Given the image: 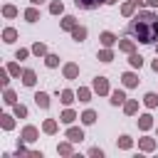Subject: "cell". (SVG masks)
I'll list each match as a JSON object with an SVG mask.
<instances>
[{
    "label": "cell",
    "mask_w": 158,
    "mask_h": 158,
    "mask_svg": "<svg viewBox=\"0 0 158 158\" xmlns=\"http://www.w3.org/2000/svg\"><path fill=\"white\" fill-rule=\"evenodd\" d=\"M126 32H128V37H133V40L141 42V44H153V42H158V15L151 12V10L136 12V17L128 22Z\"/></svg>",
    "instance_id": "1"
},
{
    "label": "cell",
    "mask_w": 158,
    "mask_h": 158,
    "mask_svg": "<svg viewBox=\"0 0 158 158\" xmlns=\"http://www.w3.org/2000/svg\"><path fill=\"white\" fill-rule=\"evenodd\" d=\"M91 89H94V94H99V96H109L111 94V86H109V79L106 77H94V81H91Z\"/></svg>",
    "instance_id": "2"
},
{
    "label": "cell",
    "mask_w": 158,
    "mask_h": 158,
    "mask_svg": "<svg viewBox=\"0 0 158 158\" xmlns=\"http://www.w3.org/2000/svg\"><path fill=\"white\" fill-rule=\"evenodd\" d=\"M20 138H22L25 143H35V141L40 138V128H37V126H32V123H27V126L20 131Z\"/></svg>",
    "instance_id": "3"
},
{
    "label": "cell",
    "mask_w": 158,
    "mask_h": 158,
    "mask_svg": "<svg viewBox=\"0 0 158 158\" xmlns=\"http://www.w3.org/2000/svg\"><path fill=\"white\" fill-rule=\"evenodd\" d=\"M64 136H67L69 141H74V143H81V141H84V128H81V126H74V123H72V126H67Z\"/></svg>",
    "instance_id": "4"
},
{
    "label": "cell",
    "mask_w": 158,
    "mask_h": 158,
    "mask_svg": "<svg viewBox=\"0 0 158 158\" xmlns=\"http://www.w3.org/2000/svg\"><path fill=\"white\" fill-rule=\"evenodd\" d=\"M138 81H141V79H138L136 72H123V74H121V84H123V89H136Z\"/></svg>",
    "instance_id": "5"
},
{
    "label": "cell",
    "mask_w": 158,
    "mask_h": 158,
    "mask_svg": "<svg viewBox=\"0 0 158 158\" xmlns=\"http://www.w3.org/2000/svg\"><path fill=\"white\" fill-rule=\"evenodd\" d=\"M156 148H158L156 138H151V136H141V138H138V151H143V153H153Z\"/></svg>",
    "instance_id": "6"
},
{
    "label": "cell",
    "mask_w": 158,
    "mask_h": 158,
    "mask_svg": "<svg viewBox=\"0 0 158 158\" xmlns=\"http://www.w3.org/2000/svg\"><path fill=\"white\" fill-rule=\"evenodd\" d=\"M62 74H64V79H77V77H79V64H77V62L62 64Z\"/></svg>",
    "instance_id": "7"
},
{
    "label": "cell",
    "mask_w": 158,
    "mask_h": 158,
    "mask_svg": "<svg viewBox=\"0 0 158 158\" xmlns=\"http://www.w3.org/2000/svg\"><path fill=\"white\" fill-rule=\"evenodd\" d=\"M99 42H101V47H114V44H118V37H116L114 32L104 30V32L99 35Z\"/></svg>",
    "instance_id": "8"
},
{
    "label": "cell",
    "mask_w": 158,
    "mask_h": 158,
    "mask_svg": "<svg viewBox=\"0 0 158 158\" xmlns=\"http://www.w3.org/2000/svg\"><path fill=\"white\" fill-rule=\"evenodd\" d=\"M109 96H111V99H109L111 106H123V104H126V91H123V89H111Z\"/></svg>",
    "instance_id": "9"
},
{
    "label": "cell",
    "mask_w": 158,
    "mask_h": 158,
    "mask_svg": "<svg viewBox=\"0 0 158 158\" xmlns=\"http://www.w3.org/2000/svg\"><path fill=\"white\" fill-rule=\"evenodd\" d=\"M79 10H96L99 5H106V0H74Z\"/></svg>",
    "instance_id": "10"
},
{
    "label": "cell",
    "mask_w": 158,
    "mask_h": 158,
    "mask_svg": "<svg viewBox=\"0 0 158 158\" xmlns=\"http://www.w3.org/2000/svg\"><path fill=\"white\" fill-rule=\"evenodd\" d=\"M20 79H22L25 86H35V84H37V74H35V69H30V67L22 69V77H20Z\"/></svg>",
    "instance_id": "11"
},
{
    "label": "cell",
    "mask_w": 158,
    "mask_h": 158,
    "mask_svg": "<svg viewBox=\"0 0 158 158\" xmlns=\"http://www.w3.org/2000/svg\"><path fill=\"white\" fill-rule=\"evenodd\" d=\"M77 118H79V116H77V111H74V109H69V106H67V109H64V111L59 114V121H62L64 126H72V123H74Z\"/></svg>",
    "instance_id": "12"
},
{
    "label": "cell",
    "mask_w": 158,
    "mask_h": 158,
    "mask_svg": "<svg viewBox=\"0 0 158 158\" xmlns=\"http://www.w3.org/2000/svg\"><path fill=\"white\" fill-rule=\"evenodd\" d=\"M136 123H138V128H141L143 133H148V131L153 128V116H151V114H141Z\"/></svg>",
    "instance_id": "13"
},
{
    "label": "cell",
    "mask_w": 158,
    "mask_h": 158,
    "mask_svg": "<svg viewBox=\"0 0 158 158\" xmlns=\"http://www.w3.org/2000/svg\"><path fill=\"white\" fill-rule=\"evenodd\" d=\"M57 153L59 156H74V141H69V138L67 141H59L57 143Z\"/></svg>",
    "instance_id": "14"
},
{
    "label": "cell",
    "mask_w": 158,
    "mask_h": 158,
    "mask_svg": "<svg viewBox=\"0 0 158 158\" xmlns=\"http://www.w3.org/2000/svg\"><path fill=\"white\" fill-rule=\"evenodd\" d=\"M118 52H123V54H131V52H136V40H128V37L118 40Z\"/></svg>",
    "instance_id": "15"
},
{
    "label": "cell",
    "mask_w": 158,
    "mask_h": 158,
    "mask_svg": "<svg viewBox=\"0 0 158 158\" xmlns=\"http://www.w3.org/2000/svg\"><path fill=\"white\" fill-rule=\"evenodd\" d=\"M59 101H62L64 106H72V104L77 101V91H72V89H62V91H59Z\"/></svg>",
    "instance_id": "16"
},
{
    "label": "cell",
    "mask_w": 158,
    "mask_h": 158,
    "mask_svg": "<svg viewBox=\"0 0 158 158\" xmlns=\"http://www.w3.org/2000/svg\"><path fill=\"white\" fill-rule=\"evenodd\" d=\"M42 131H44L47 136H54V133L59 131V123H57V118H44V121H42Z\"/></svg>",
    "instance_id": "17"
},
{
    "label": "cell",
    "mask_w": 158,
    "mask_h": 158,
    "mask_svg": "<svg viewBox=\"0 0 158 158\" xmlns=\"http://www.w3.org/2000/svg\"><path fill=\"white\" fill-rule=\"evenodd\" d=\"M77 25H79V22H77V17H74V15H64V17H62V22H59V27H62L64 32H72Z\"/></svg>",
    "instance_id": "18"
},
{
    "label": "cell",
    "mask_w": 158,
    "mask_h": 158,
    "mask_svg": "<svg viewBox=\"0 0 158 158\" xmlns=\"http://www.w3.org/2000/svg\"><path fill=\"white\" fill-rule=\"evenodd\" d=\"M86 37H89V30H86L84 25H77V27L72 30V40H74V42H84Z\"/></svg>",
    "instance_id": "19"
},
{
    "label": "cell",
    "mask_w": 158,
    "mask_h": 158,
    "mask_svg": "<svg viewBox=\"0 0 158 158\" xmlns=\"http://www.w3.org/2000/svg\"><path fill=\"white\" fill-rule=\"evenodd\" d=\"M114 57H116V54H114V49H111V47H104V49H99V52H96V59H99V62H104V64L114 62Z\"/></svg>",
    "instance_id": "20"
},
{
    "label": "cell",
    "mask_w": 158,
    "mask_h": 158,
    "mask_svg": "<svg viewBox=\"0 0 158 158\" xmlns=\"http://www.w3.org/2000/svg\"><path fill=\"white\" fill-rule=\"evenodd\" d=\"M91 94H94L91 86H79V89H77V99H79L81 104H89V101H91Z\"/></svg>",
    "instance_id": "21"
},
{
    "label": "cell",
    "mask_w": 158,
    "mask_h": 158,
    "mask_svg": "<svg viewBox=\"0 0 158 158\" xmlns=\"http://www.w3.org/2000/svg\"><path fill=\"white\" fill-rule=\"evenodd\" d=\"M15 114H2L0 116V126H2V131H12L15 128Z\"/></svg>",
    "instance_id": "22"
},
{
    "label": "cell",
    "mask_w": 158,
    "mask_h": 158,
    "mask_svg": "<svg viewBox=\"0 0 158 158\" xmlns=\"http://www.w3.org/2000/svg\"><path fill=\"white\" fill-rule=\"evenodd\" d=\"M116 146H118L121 151H131V148H133V138H131L128 133H121V136L116 138Z\"/></svg>",
    "instance_id": "23"
},
{
    "label": "cell",
    "mask_w": 158,
    "mask_h": 158,
    "mask_svg": "<svg viewBox=\"0 0 158 158\" xmlns=\"http://www.w3.org/2000/svg\"><path fill=\"white\" fill-rule=\"evenodd\" d=\"M136 10H138V2H136V0H126V2L121 5V15H123V17L136 15Z\"/></svg>",
    "instance_id": "24"
},
{
    "label": "cell",
    "mask_w": 158,
    "mask_h": 158,
    "mask_svg": "<svg viewBox=\"0 0 158 158\" xmlns=\"http://www.w3.org/2000/svg\"><path fill=\"white\" fill-rule=\"evenodd\" d=\"M79 118H81V123H84V126H91V123H96V118H99V114H96L94 109H86V111H84V114H81Z\"/></svg>",
    "instance_id": "25"
},
{
    "label": "cell",
    "mask_w": 158,
    "mask_h": 158,
    "mask_svg": "<svg viewBox=\"0 0 158 158\" xmlns=\"http://www.w3.org/2000/svg\"><path fill=\"white\" fill-rule=\"evenodd\" d=\"M35 104H37L40 109H49V94H47V91H37V94H35Z\"/></svg>",
    "instance_id": "26"
},
{
    "label": "cell",
    "mask_w": 158,
    "mask_h": 158,
    "mask_svg": "<svg viewBox=\"0 0 158 158\" xmlns=\"http://www.w3.org/2000/svg\"><path fill=\"white\" fill-rule=\"evenodd\" d=\"M123 114H126V116H136V114H138V101H136V99H126Z\"/></svg>",
    "instance_id": "27"
},
{
    "label": "cell",
    "mask_w": 158,
    "mask_h": 158,
    "mask_svg": "<svg viewBox=\"0 0 158 158\" xmlns=\"http://www.w3.org/2000/svg\"><path fill=\"white\" fill-rule=\"evenodd\" d=\"M143 106H146V109H156V106H158V94H156V91L143 94Z\"/></svg>",
    "instance_id": "28"
},
{
    "label": "cell",
    "mask_w": 158,
    "mask_h": 158,
    "mask_svg": "<svg viewBox=\"0 0 158 158\" xmlns=\"http://www.w3.org/2000/svg\"><path fill=\"white\" fill-rule=\"evenodd\" d=\"M22 15H25V20H27V22H37V20H40V10H37V5H30Z\"/></svg>",
    "instance_id": "29"
},
{
    "label": "cell",
    "mask_w": 158,
    "mask_h": 158,
    "mask_svg": "<svg viewBox=\"0 0 158 158\" xmlns=\"http://www.w3.org/2000/svg\"><path fill=\"white\" fill-rule=\"evenodd\" d=\"M15 40H17V30H15V27H5V30H2V42H5V44H12Z\"/></svg>",
    "instance_id": "30"
},
{
    "label": "cell",
    "mask_w": 158,
    "mask_h": 158,
    "mask_svg": "<svg viewBox=\"0 0 158 158\" xmlns=\"http://www.w3.org/2000/svg\"><path fill=\"white\" fill-rule=\"evenodd\" d=\"M30 49H32V54H35V57H42V59H44V57L49 54V52H47V44H44V42H35V44H32Z\"/></svg>",
    "instance_id": "31"
},
{
    "label": "cell",
    "mask_w": 158,
    "mask_h": 158,
    "mask_svg": "<svg viewBox=\"0 0 158 158\" xmlns=\"http://www.w3.org/2000/svg\"><path fill=\"white\" fill-rule=\"evenodd\" d=\"M2 101H5L7 106H15V104H17V94L7 86V89H2Z\"/></svg>",
    "instance_id": "32"
},
{
    "label": "cell",
    "mask_w": 158,
    "mask_h": 158,
    "mask_svg": "<svg viewBox=\"0 0 158 158\" xmlns=\"http://www.w3.org/2000/svg\"><path fill=\"white\" fill-rule=\"evenodd\" d=\"M20 15V10L12 5V2H7V5H2V17H7V20H12V17H17Z\"/></svg>",
    "instance_id": "33"
},
{
    "label": "cell",
    "mask_w": 158,
    "mask_h": 158,
    "mask_svg": "<svg viewBox=\"0 0 158 158\" xmlns=\"http://www.w3.org/2000/svg\"><path fill=\"white\" fill-rule=\"evenodd\" d=\"M128 64H131V69H141V67H143V57H141L138 52H131V54H128Z\"/></svg>",
    "instance_id": "34"
},
{
    "label": "cell",
    "mask_w": 158,
    "mask_h": 158,
    "mask_svg": "<svg viewBox=\"0 0 158 158\" xmlns=\"http://www.w3.org/2000/svg\"><path fill=\"white\" fill-rule=\"evenodd\" d=\"M44 67H47V69H57V67H59V54H52V52H49V54L44 57Z\"/></svg>",
    "instance_id": "35"
},
{
    "label": "cell",
    "mask_w": 158,
    "mask_h": 158,
    "mask_svg": "<svg viewBox=\"0 0 158 158\" xmlns=\"http://www.w3.org/2000/svg\"><path fill=\"white\" fill-rule=\"evenodd\" d=\"M49 12L52 15H64V2L62 0H52L49 2Z\"/></svg>",
    "instance_id": "36"
},
{
    "label": "cell",
    "mask_w": 158,
    "mask_h": 158,
    "mask_svg": "<svg viewBox=\"0 0 158 158\" xmlns=\"http://www.w3.org/2000/svg\"><path fill=\"white\" fill-rule=\"evenodd\" d=\"M10 77H12V74L7 72V67H2V69H0V86H2V89L10 86Z\"/></svg>",
    "instance_id": "37"
},
{
    "label": "cell",
    "mask_w": 158,
    "mask_h": 158,
    "mask_svg": "<svg viewBox=\"0 0 158 158\" xmlns=\"http://www.w3.org/2000/svg\"><path fill=\"white\" fill-rule=\"evenodd\" d=\"M12 114H15V116H17V118H27V106H25V104H20V101H17V104H15V106H12Z\"/></svg>",
    "instance_id": "38"
},
{
    "label": "cell",
    "mask_w": 158,
    "mask_h": 158,
    "mask_svg": "<svg viewBox=\"0 0 158 158\" xmlns=\"http://www.w3.org/2000/svg\"><path fill=\"white\" fill-rule=\"evenodd\" d=\"M7 72H10L15 79H20V77H22V69H20V64H17V62H10V64H7Z\"/></svg>",
    "instance_id": "39"
},
{
    "label": "cell",
    "mask_w": 158,
    "mask_h": 158,
    "mask_svg": "<svg viewBox=\"0 0 158 158\" xmlns=\"http://www.w3.org/2000/svg\"><path fill=\"white\" fill-rule=\"evenodd\" d=\"M30 54H32V49H27V47H20V49L15 52V59H20V62H22V59H27Z\"/></svg>",
    "instance_id": "40"
},
{
    "label": "cell",
    "mask_w": 158,
    "mask_h": 158,
    "mask_svg": "<svg viewBox=\"0 0 158 158\" xmlns=\"http://www.w3.org/2000/svg\"><path fill=\"white\" fill-rule=\"evenodd\" d=\"M89 156H91V158H104V151H101L99 146H94V148H89Z\"/></svg>",
    "instance_id": "41"
},
{
    "label": "cell",
    "mask_w": 158,
    "mask_h": 158,
    "mask_svg": "<svg viewBox=\"0 0 158 158\" xmlns=\"http://www.w3.org/2000/svg\"><path fill=\"white\" fill-rule=\"evenodd\" d=\"M30 158H42V151H30Z\"/></svg>",
    "instance_id": "42"
},
{
    "label": "cell",
    "mask_w": 158,
    "mask_h": 158,
    "mask_svg": "<svg viewBox=\"0 0 158 158\" xmlns=\"http://www.w3.org/2000/svg\"><path fill=\"white\" fill-rule=\"evenodd\" d=\"M151 69H153V72H156V74H158V57H156V59H153V62H151Z\"/></svg>",
    "instance_id": "43"
},
{
    "label": "cell",
    "mask_w": 158,
    "mask_h": 158,
    "mask_svg": "<svg viewBox=\"0 0 158 158\" xmlns=\"http://www.w3.org/2000/svg\"><path fill=\"white\" fill-rule=\"evenodd\" d=\"M146 5L148 7H158V0H146Z\"/></svg>",
    "instance_id": "44"
},
{
    "label": "cell",
    "mask_w": 158,
    "mask_h": 158,
    "mask_svg": "<svg viewBox=\"0 0 158 158\" xmlns=\"http://www.w3.org/2000/svg\"><path fill=\"white\" fill-rule=\"evenodd\" d=\"M42 2H47V0H30V5H42Z\"/></svg>",
    "instance_id": "45"
},
{
    "label": "cell",
    "mask_w": 158,
    "mask_h": 158,
    "mask_svg": "<svg viewBox=\"0 0 158 158\" xmlns=\"http://www.w3.org/2000/svg\"><path fill=\"white\" fill-rule=\"evenodd\" d=\"M116 2H118V0H106V5H116Z\"/></svg>",
    "instance_id": "46"
},
{
    "label": "cell",
    "mask_w": 158,
    "mask_h": 158,
    "mask_svg": "<svg viewBox=\"0 0 158 158\" xmlns=\"http://www.w3.org/2000/svg\"><path fill=\"white\" fill-rule=\"evenodd\" d=\"M156 54H158V44H156Z\"/></svg>",
    "instance_id": "47"
}]
</instances>
